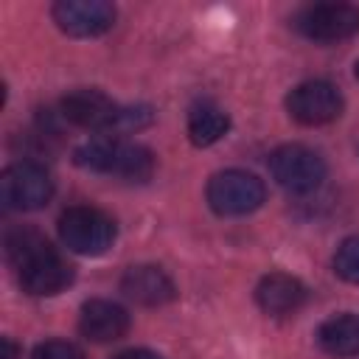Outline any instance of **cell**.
<instances>
[{
  "instance_id": "obj_1",
  "label": "cell",
  "mask_w": 359,
  "mask_h": 359,
  "mask_svg": "<svg viewBox=\"0 0 359 359\" xmlns=\"http://www.w3.org/2000/svg\"><path fill=\"white\" fill-rule=\"evenodd\" d=\"M6 255L14 266L17 283L34 297L59 294L73 283L67 258L34 227H14L6 233Z\"/></svg>"
},
{
  "instance_id": "obj_2",
  "label": "cell",
  "mask_w": 359,
  "mask_h": 359,
  "mask_svg": "<svg viewBox=\"0 0 359 359\" xmlns=\"http://www.w3.org/2000/svg\"><path fill=\"white\" fill-rule=\"evenodd\" d=\"M73 160L87 171L121 177L129 182H143L154 174V154L146 146L112 135H101L81 143L73 151Z\"/></svg>"
},
{
  "instance_id": "obj_3",
  "label": "cell",
  "mask_w": 359,
  "mask_h": 359,
  "mask_svg": "<svg viewBox=\"0 0 359 359\" xmlns=\"http://www.w3.org/2000/svg\"><path fill=\"white\" fill-rule=\"evenodd\" d=\"M115 219L90 205H73L59 216V238L76 255H104L115 244Z\"/></svg>"
},
{
  "instance_id": "obj_4",
  "label": "cell",
  "mask_w": 359,
  "mask_h": 359,
  "mask_svg": "<svg viewBox=\"0 0 359 359\" xmlns=\"http://www.w3.org/2000/svg\"><path fill=\"white\" fill-rule=\"evenodd\" d=\"M205 199H208L210 210L219 216H247L264 205L266 185L252 171L227 168L208 180Z\"/></svg>"
},
{
  "instance_id": "obj_5",
  "label": "cell",
  "mask_w": 359,
  "mask_h": 359,
  "mask_svg": "<svg viewBox=\"0 0 359 359\" xmlns=\"http://www.w3.org/2000/svg\"><path fill=\"white\" fill-rule=\"evenodd\" d=\"M269 174L289 194H311L325 180V160L303 143H286L269 154Z\"/></svg>"
},
{
  "instance_id": "obj_6",
  "label": "cell",
  "mask_w": 359,
  "mask_h": 359,
  "mask_svg": "<svg viewBox=\"0 0 359 359\" xmlns=\"http://www.w3.org/2000/svg\"><path fill=\"white\" fill-rule=\"evenodd\" d=\"M53 196V180L34 160L11 163L0 177V199L8 210H39Z\"/></svg>"
},
{
  "instance_id": "obj_7",
  "label": "cell",
  "mask_w": 359,
  "mask_h": 359,
  "mask_svg": "<svg viewBox=\"0 0 359 359\" xmlns=\"http://www.w3.org/2000/svg\"><path fill=\"white\" fill-rule=\"evenodd\" d=\"M294 28L314 42H339L359 34V6L353 3H314L294 17Z\"/></svg>"
},
{
  "instance_id": "obj_8",
  "label": "cell",
  "mask_w": 359,
  "mask_h": 359,
  "mask_svg": "<svg viewBox=\"0 0 359 359\" xmlns=\"http://www.w3.org/2000/svg\"><path fill=\"white\" fill-rule=\"evenodd\" d=\"M342 107H345V101H342L339 87H334L331 81H323V79L303 81V84L292 87V93L286 95V112L303 126L331 123L342 115Z\"/></svg>"
},
{
  "instance_id": "obj_9",
  "label": "cell",
  "mask_w": 359,
  "mask_h": 359,
  "mask_svg": "<svg viewBox=\"0 0 359 359\" xmlns=\"http://www.w3.org/2000/svg\"><path fill=\"white\" fill-rule=\"evenodd\" d=\"M59 31L76 39H93L115 25V6L107 0H59L50 8Z\"/></svg>"
},
{
  "instance_id": "obj_10",
  "label": "cell",
  "mask_w": 359,
  "mask_h": 359,
  "mask_svg": "<svg viewBox=\"0 0 359 359\" xmlns=\"http://www.w3.org/2000/svg\"><path fill=\"white\" fill-rule=\"evenodd\" d=\"M62 118L79 129H95V132H112L121 107L101 90L93 87H79L73 93H67L59 104Z\"/></svg>"
},
{
  "instance_id": "obj_11",
  "label": "cell",
  "mask_w": 359,
  "mask_h": 359,
  "mask_svg": "<svg viewBox=\"0 0 359 359\" xmlns=\"http://www.w3.org/2000/svg\"><path fill=\"white\" fill-rule=\"evenodd\" d=\"M121 292L137 306H165L177 297V286L157 264H135L121 278Z\"/></svg>"
},
{
  "instance_id": "obj_12",
  "label": "cell",
  "mask_w": 359,
  "mask_h": 359,
  "mask_svg": "<svg viewBox=\"0 0 359 359\" xmlns=\"http://www.w3.org/2000/svg\"><path fill=\"white\" fill-rule=\"evenodd\" d=\"M79 331H81V337H87L90 342H98V345L115 342L129 331V311L121 303L93 297L79 311Z\"/></svg>"
},
{
  "instance_id": "obj_13",
  "label": "cell",
  "mask_w": 359,
  "mask_h": 359,
  "mask_svg": "<svg viewBox=\"0 0 359 359\" xmlns=\"http://www.w3.org/2000/svg\"><path fill=\"white\" fill-rule=\"evenodd\" d=\"M309 297V289L303 286L300 278L289 275V272H269L258 280L255 286V303L264 314L272 317H286L294 314Z\"/></svg>"
},
{
  "instance_id": "obj_14",
  "label": "cell",
  "mask_w": 359,
  "mask_h": 359,
  "mask_svg": "<svg viewBox=\"0 0 359 359\" xmlns=\"http://www.w3.org/2000/svg\"><path fill=\"white\" fill-rule=\"evenodd\" d=\"M317 345L331 356H359V314H331L317 328Z\"/></svg>"
},
{
  "instance_id": "obj_15",
  "label": "cell",
  "mask_w": 359,
  "mask_h": 359,
  "mask_svg": "<svg viewBox=\"0 0 359 359\" xmlns=\"http://www.w3.org/2000/svg\"><path fill=\"white\" fill-rule=\"evenodd\" d=\"M230 129L227 112L213 101H196L188 109V137L194 146H213L219 143Z\"/></svg>"
},
{
  "instance_id": "obj_16",
  "label": "cell",
  "mask_w": 359,
  "mask_h": 359,
  "mask_svg": "<svg viewBox=\"0 0 359 359\" xmlns=\"http://www.w3.org/2000/svg\"><path fill=\"white\" fill-rule=\"evenodd\" d=\"M334 272L348 283H359V233L339 241L334 252Z\"/></svg>"
},
{
  "instance_id": "obj_17",
  "label": "cell",
  "mask_w": 359,
  "mask_h": 359,
  "mask_svg": "<svg viewBox=\"0 0 359 359\" xmlns=\"http://www.w3.org/2000/svg\"><path fill=\"white\" fill-rule=\"evenodd\" d=\"M31 359H87L84 351L67 339H45L31 351Z\"/></svg>"
},
{
  "instance_id": "obj_18",
  "label": "cell",
  "mask_w": 359,
  "mask_h": 359,
  "mask_svg": "<svg viewBox=\"0 0 359 359\" xmlns=\"http://www.w3.org/2000/svg\"><path fill=\"white\" fill-rule=\"evenodd\" d=\"M112 359H163L157 351H149V348H126L121 353H115Z\"/></svg>"
},
{
  "instance_id": "obj_19",
  "label": "cell",
  "mask_w": 359,
  "mask_h": 359,
  "mask_svg": "<svg viewBox=\"0 0 359 359\" xmlns=\"http://www.w3.org/2000/svg\"><path fill=\"white\" fill-rule=\"evenodd\" d=\"M3 359H17L20 356V351H17V345H14V339L11 337H3Z\"/></svg>"
},
{
  "instance_id": "obj_20",
  "label": "cell",
  "mask_w": 359,
  "mask_h": 359,
  "mask_svg": "<svg viewBox=\"0 0 359 359\" xmlns=\"http://www.w3.org/2000/svg\"><path fill=\"white\" fill-rule=\"evenodd\" d=\"M353 73H356V79H359V62H356V67H353Z\"/></svg>"
}]
</instances>
